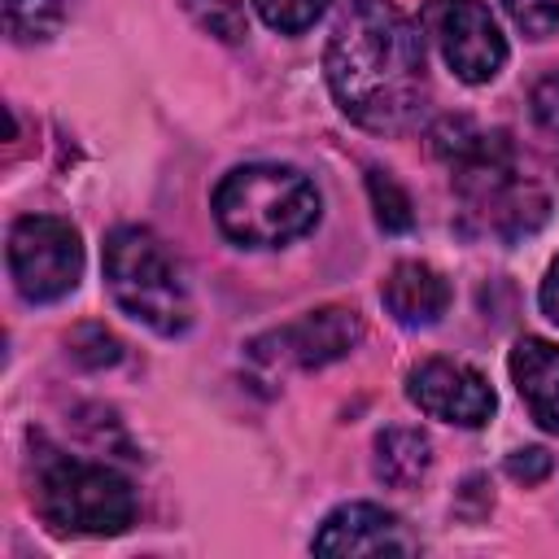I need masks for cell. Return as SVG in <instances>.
Listing matches in <instances>:
<instances>
[{"mask_svg": "<svg viewBox=\"0 0 559 559\" xmlns=\"http://www.w3.org/2000/svg\"><path fill=\"white\" fill-rule=\"evenodd\" d=\"M323 79L349 122L406 131L428 100L424 35L393 0H349L328 35Z\"/></svg>", "mask_w": 559, "mask_h": 559, "instance_id": "1", "label": "cell"}, {"mask_svg": "<svg viewBox=\"0 0 559 559\" xmlns=\"http://www.w3.org/2000/svg\"><path fill=\"white\" fill-rule=\"evenodd\" d=\"M428 140L432 153L450 166L454 192L476 231L515 245L546 223L550 201L537 183L515 170V148L507 131H485L472 118H441Z\"/></svg>", "mask_w": 559, "mask_h": 559, "instance_id": "2", "label": "cell"}, {"mask_svg": "<svg viewBox=\"0 0 559 559\" xmlns=\"http://www.w3.org/2000/svg\"><path fill=\"white\" fill-rule=\"evenodd\" d=\"M218 231L240 249H280L314 231L323 201L319 188L297 170L280 162H249L231 166L214 197H210Z\"/></svg>", "mask_w": 559, "mask_h": 559, "instance_id": "3", "label": "cell"}, {"mask_svg": "<svg viewBox=\"0 0 559 559\" xmlns=\"http://www.w3.org/2000/svg\"><path fill=\"white\" fill-rule=\"evenodd\" d=\"M31 502L52 533L70 537H118L140 515V498L127 476L44 441L31 467Z\"/></svg>", "mask_w": 559, "mask_h": 559, "instance_id": "4", "label": "cell"}, {"mask_svg": "<svg viewBox=\"0 0 559 559\" xmlns=\"http://www.w3.org/2000/svg\"><path fill=\"white\" fill-rule=\"evenodd\" d=\"M105 288L114 297V306L144 323L157 336H183L192 328V297L188 284L175 266V258L166 253V245L148 231V227H114L105 236Z\"/></svg>", "mask_w": 559, "mask_h": 559, "instance_id": "5", "label": "cell"}, {"mask_svg": "<svg viewBox=\"0 0 559 559\" xmlns=\"http://www.w3.org/2000/svg\"><path fill=\"white\" fill-rule=\"evenodd\" d=\"M83 275V236L70 218L22 214L9 227V280L31 306L61 301L79 288Z\"/></svg>", "mask_w": 559, "mask_h": 559, "instance_id": "6", "label": "cell"}, {"mask_svg": "<svg viewBox=\"0 0 559 559\" xmlns=\"http://www.w3.org/2000/svg\"><path fill=\"white\" fill-rule=\"evenodd\" d=\"M419 31L437 44L450 74L467 87L493 83L507 66V35L485 0H424Z\"/></svg>", "mask_w": 559, "mask_h": 559, "instance_id": "7", "label": "cell"}, {"mask_svg": "<svg viewBox=\"0 0 559 559\" xmlns=\"http://www.w3.org/2000/svg\"><path fill=\"white\" fill-rule=\"evenodd\" d=\"M362 341V319L354 306H319L306 310L301 319L258 336L249 345V358L262 367H297V371H319L345 354H354Z\"/></svg>", "mask_w": 559, "mask_h": 559, "instance_id": "8", "label": "cell"}, {"mask_svg": "<svg viewBox=\"0 0 559 559\" xmlns=\"http://www.w3.org/2000/svg\"><path fill=\"white\" fill-rule=\"evenodd\" d=\"M406 397L411 406H419V415L454 424V428H480L498 411L493 384L476 367L454 362V358H424L406 376Z\"/></svg>", "mask_w": 559, "mask_h": 559, "instance_id": "9", "label": "cell"}, {"mask_svg": "<svg viewBox=\"0 0 559 559\" xmlns=\"http://www.w3.org/2000/svg\"><path fill=\"white\" fill-rule=\"evenodd\" d=\"M310 550L332 559H358V555H411L415 542L406 537L393 511L376 502H345L319 524Z\"/></svg>", "mask_w": 559, "mask_h": 559, "instance_id": "10", "label": "cell"}, {"mask_svg": "<svg viewBox=\"0 0 559 559\" xmlns=\"http://www.w3.org/2000/svg\"><path fill=\"white\" fill-rule=\"evenodd\" d=\"M450 280L424 262V258H402L389 266L380 280V306L402 323V328H432L450 310Z\"/></svg>", "mask_w": 559, "mask_h": 559, "instance_id": "11", "label": "cell"}, {"mask_svg": "<svg viewBox=\"0 0 559 559\" xmlns=\"http://www.w3.org/2000/svg\"><path fill=\"white\" fill-rule=\"evenodd\" d=\"M507 371L528 419L559 437V345L546 336H520L507 354Z\"/></svg>", "mask_w": 559, "mask_h": 559, "instance_id": "12", "label": "cell"}, {"mask_svg": "<svg viewBox=\"0 0 559 559\" xmlns=\"http://www.w3.org/2000/svg\"><path fill=\"white\" fill-rule=\"evenodd\" d=\"M432 467V441L419 428H384L371 445V472L389 489H415Z\"/></svg>", "mask_w": 559, "mask_h": 559, "instance_id": "13", "label": "cell"}, {"mask_svg": "<svg viewBox=\"0 0 559 559\" xmlns=\"http://www.w3.org/2000/svg\"><path fill=\"white\" fill-rule=\"evenodd\" d=\"M0 13H4V35L13 44H44L66 22L61 0H0Z\"/></svg>", "mask_w": 559, "mask_h": 559, "instance_id": "14", "label": "cell"}, {"mask_svg": "<svg viewBox=\"0 0 559 559\" xmlns=\"http://www.w3.org/2000/svg\"><path fill=\"white\" fill-rule=\"evenodd\" d=\"M367 197H371L376 223H380L384 231H411V223H415L411 197H406V188H402L389 170H380V166L367 170Z\"/></svg>", "mask_w": 559, "mask_h": 559, "instance_id": "15", "label": "cell"}, {"mask_svg": "<svg viewBox=\"0 0 559 559\" xmlns=\"http://www.w3.org/2000/svg\"><path fill=\"white\" fill-rule=\"evenodd\" d=\"M183 9H188V17H192L205 35H214V39H223V44H240V39L249 35L245 0H183Z\"/></svg>", "mask_w": 559, "mask_h": 559, "instance_id": "16", "label": "cell"}, {"mask_svg": "<svg viewBox=\"0 0 559 559\" xmlns=\"http://www.w3.org/2000/svg\"><path fill=\"white\" fill-rule=\"evenodd\" d=\"M66 349H70V358H74L79 367H87V371L114 367V362L122 358V341H118L105 323H79V328H70Z\"/></svg>", "mask_w": 559, "mask_h": 559, "instance_id": "17", "label": "cell"}, {"mask_svg": "<svg viewBox=\"0 0 559 559\" xmlns=\"http://www.w3.org/2000/svg\"><path fill=\"white\" fill-rule=\"evenodd\" d=\"M253 9H258V17H262L271 31H280V35H301V31H310V26L323 17L328 0H253Z\"/></svg>", "mask_w": 559, "mask_h": 559, "instance_id": "18", "label": "cell"}, {"mask_svg": "<svg viewBox=\"0 0 559 559\" xmlns=\"http://www.w3.org/2000/svg\"><path fill=\"white\" fill-rule=\"evenodd\" d=\"M511 26L524 39H550L559 35V0H498Z\"/></svg>", "mask_w": 559, "mask_h": 559, "instance_id": "19", "label": "cell"}, {"mask_svg": "<svg viewBox=\"0 0 559 559\" xmlns=\"http://www.w3.org/2000/svg\"><path fill=\"white\" fill-rule=\"evenodd\" d=\"M502 472H507L515 485L528 489V485H542V480L555 472V454L542 450V445H524V450H511V454H507Z\"/></svg>", "mask_w": 559, "mask_h": 559, "instance_id": "20", "label": "cell"}, {"mask_svg": "<svg viewBox=\"0 0 559 559\" xmlns=\"http://www.w3.org/2000/svg\"><path fill=\"white\" fill-rule=\"evenodd\" d=\"M528 109H533V122L550 135H559V70H550L546 79H537L533 96H528Z\"/></svg>", "mask_w": 559, "mask_h": 559, "instance_id": "21", "label": "cell"}, {"mask_svg": "<svg viewBox=\"0 0 559 559\" xmlns=\"http://www.w3.org/2000/svg\"><path fill=\"white\" fill-rule=\"evenodd\" d=\"M537 306H542V314L559 328V253H555V262L546 266V280H542V288H537Z\"/></svg>", "mask_w": 559, "mask_h": 559, "instance_id": "22", "label": "cell"}]
</instances>
